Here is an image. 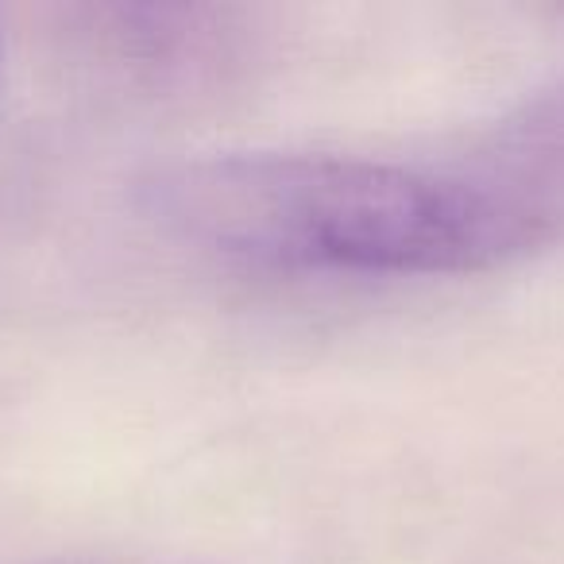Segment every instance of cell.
<instances>
[{"label": "cell", "instance_id": "cell-1", "mask_svg": "<svg viewBox=\"0 0 564 564\" xmlns=\"http://www.w3.org/2000/svg\"><path fill=\"white\" fill-rule=\"evenodd\" d=\"M143 209L174 240L259 271L471 274L545 251L460 163L213 155L151 174Z\"/></svg>", "mask_w": 564, "mask_h": 564}, {"label": "cell", "instance_id": "cell-2", "mask_svg": "<svg viewBox=\"0 0 564 564\" xmlns=\"http://www.w3.org/2000/svg\"><path fill=\"white\" fill-rule=\"evenodd\" d=\"M460 166L518 213L545 248L564 240V78L533 94Z\"/></svg>", "mask_w": 564, "mask_h": 564}, {"label": "cell", "instance_id": "cell-3", "mask_svg": "<svg viewBox=\"0 0 564 564\" xmlns=\"http://www.w3.org/2000/svg\"><path fill=\"white\" fill-rule=\"evenodd\" d=\"M74 564H94V561H74ZM105 564V561H101Z\"/></svg>", "mask_w": 564, "mask_h": 564}]
</instances>
